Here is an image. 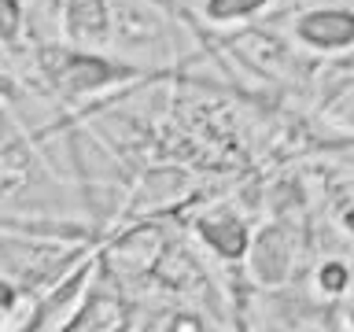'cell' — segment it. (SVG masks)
Wrapping results in <instances>:
<instances>
[{
    "mask_svg": "<svg viewBox=\"0 0 354 332\" xmlns=\"http://www.w3.org/2000/svg\"><path fill=\"white\" fill-rule=\"evenodd\" d=\"M41 71L59 96H88V93H100L111 82H118V77L133 74L129 66H118L96 52H77V48L41 52Z\"/></svg>",
    "mask_w": 354,
    "mask_h": 332,
    "instance_id": "cell-1",
    "label": "cell"
},
{
    "mask_svg": "<svg viewBox=\"0 0 354 332\" xmlns=\"http://www.w3.org/2000/svg\"><path fill=\"white\" fill-rule=\"evenodd\" d=\"M162 232L155 225H137L129 232H122V237L107 248L104 255V266L107 273L122 277V281H137V277H144L148 270H155V262L162 259Z\"/></svg>",
    "mask_w": 354,
    "mask_h": 332,
    "instance_id": "cell-2",
    "label": "cell"
},
{
    "mask_svg": "<svg viewBox=\"0 0 354 332\" xmlns=\"http://www.w3.org/2000/svg\"><path fill=\"white\" fill-rule=\"evenodd\" d=\"M295 41L314 52H343L354 44V11L314 8L295 19Z\"/></svg>",
    "mask_w": 354,
    "mask_h": 332,
    "instance_id": "cell-3",
    "label": "cell"
},
{
    "mask_svg": "<svg viewBox=\"0 0 354 332\" xmlns=\"http://www.w3.org/2000/svg\"><path fill=\"white\" fill-rule=\"evenodd\" d=\"M295 270V240L284 225L266 229L259 240L251 243V277L266 284H284Z\"/></svg>",
    "mask_w": 354,
    "mask_h": 332,
    "instance_id": "cell-4",
    "label": "cell"
},
{
    "mask_svg": "<svg viewBox=\"0 0 354 332\" xmlns=\"http://www.w3.org/2000/svg\"><path fill=\"white\" fill-rule=\"evenodd\" d=\"M63 33L74 44H100L111 33L107 0H63Z\"/></svg>",
    "mask_w": 354,
    "mask_h": 332,
    "instance_id": "cell-5",
    "label": "cell"
},
{
    "mask_svg": "<svg viewBox=\"0 0 354 332\" xmlns=\"http://www.w3.org/2000/svg\"><path fill=\"white\" fill-rule=\"evenodd\" d=\"M199 237L221 259H240L248 251V229L232 210H214V214L199 218Z\"/></svg>",
    "mask_w": 354,
    "mask_h": 332,
    "instance_id": "cell-6",
    "label": "cell"
},
{
    "mask_svg": "<svg viewBox=\"0 0 354 332\" xmlns=\"http://www.w3.org/2000/svg\"><path fill=\"white\" fill-rule=\"evenodd\" d=\"M321 115L339 129H354V71L332 77V85L321 93Z\"/></svg>",
    "mask_w": 354,
    "mask_h": 332,
    "instance_id": "cell-7",
    "label": "cell"
},
{
    "mask_svg": "<svg viewBox=\"0 0 354 332\" xmlns=\"http://www.w3.org/2000/svg\"><path fill=\"white\" fill-rule=\"evenodd\" d=\"M126 306L118 303V299H111V295H88L85 299V306H82V314L74 317V325L71 329H118V325H126Z\"/></svg>",
    "mask_w": 354,
    "mask_h": 332,
    "instance_id": "cell-8",
    "label": "cell"
},
{
    "mask_svg": "<svg viewBox=\"0 0 354 332\" xmlns=\"http://www.w3.org/2000/svg\"><path fill=\"white\" fill-rule=\"evenodd\" d=\"M270 4V0H207V19L214 22H240V19H251Z\"/></svg>",
    "mask_w": 354,
    "mask_h": 332,
    "instance_id": "cell-9",
    "label": "cell"
},
{
    "mask_svg": "<svg viewBox=\"0 0 354 332\" xmlns=\"http://www.w3.org/2000/svg\"><path fill=\"white\" fill-rule=\"evenodd\" d=\"M317 284H321V292H325V295H343V292H351V266L339 262V259L325 262V266L317 270Z\"/></svg>",
    "mask_w": 354,
    "mask_h": 332,
    "instance_id": "cell-10",
    "label": "cell"
},
{
    "mask_svg": "<svg viewBox=\"0 0 354 332\" xmlns=\"http://www.w3.org/2000/svg\"><path fill=\"white\" fill-rule=\"evenodd\" d=\"M19 30H22V8H19V0H0V41L19 37Z\"/></svg>",
    "mask_w": 354,
    "mask_h": 332,
    "instance_id": "cell-11",
    "label": "cell"
},
{
    "mask_svg": "<svg viewBox=\"0 0 354 332\" xmlns=\"http://www.w3.org/2000/svg\"><path fill=\"white\" fill-rule=\"evenodd\" d=\"M336 221L343 225V232H347V237H354V192L336 203Z\"/></svg>",
    "mask_w": 354,
    "mask_h": 332,
    "instance_id": "cell-12",
    "label": "cell"
},
{
    "mask_svg": "<svg viewBox=\"0 0 354 332\" xmlns=\"http://www.w3.org/2000/svg\"><path fill=\"white\" fill-rule=\"evenodd\" d=\"M347 317H351V325H354V288H351V303H347Z\"/></svg>",
    "mask_w": 354,
    "mask_h": 332,
    "instance_id": "cell-13",
    "label": "cell"
}]
</instances>
